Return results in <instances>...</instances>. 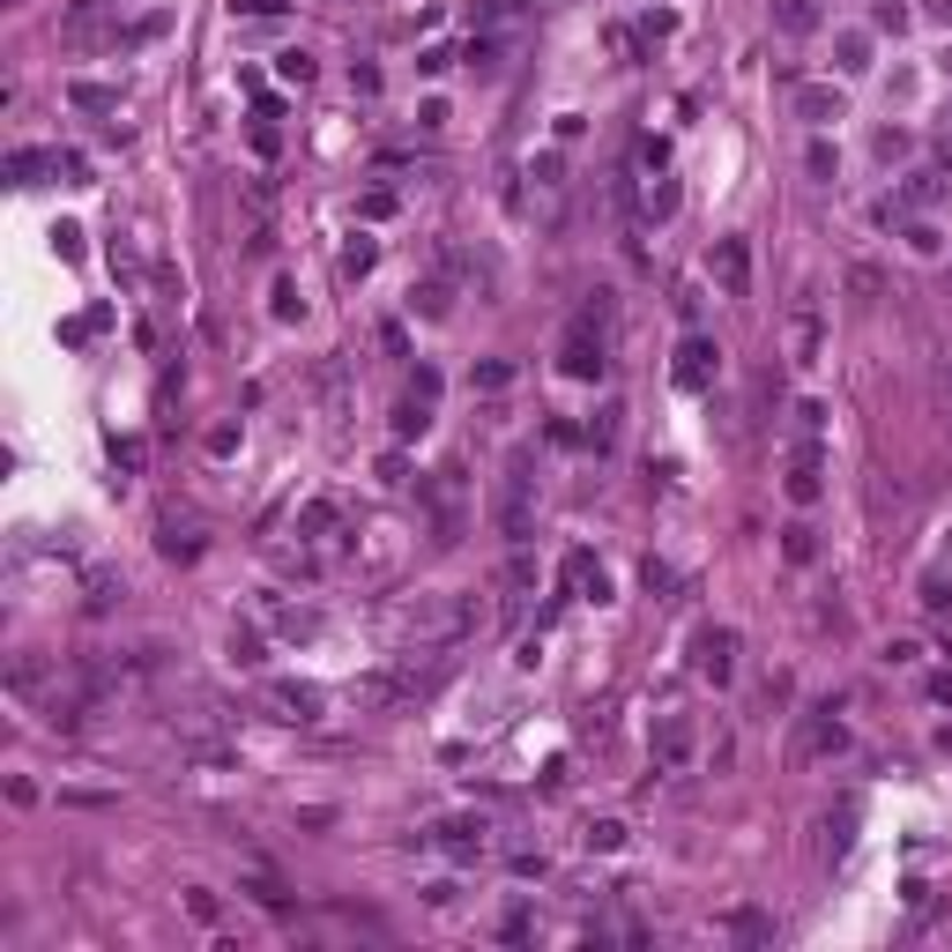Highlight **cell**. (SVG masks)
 <instances>
[{
  "instance_id": "1",
  "label": "cell",
  "mask_w": 952,
  "mask_h": 952,
  "mask_svg": "<svg viewBox=\"0 0 952 952\" xmlns=\"http://www.w3.org/2000/svg\"><path fill=\"white\" fill-rule=\"evenodd\" d=\"M529 529H537V455L514 447V455H506V484H498V537L521 551Z\"/></svg>"
},
{
  "instance_id": "2",
  "label": "cell",
  "mask_w": 952,
  "mask_h": 952,
  "mask_svg": "<svg viewBox=\"0 0 952 952\" xmlns=\"http://www.w3.org/2000/svg\"><path fill=\"white\" fill-rule=\"evenodd\" d=\"M782 492H788V506H819V492H827V432H796Z\"/></svg>"
},
{
  "instance_id": "3",
  "label": "cell",
  "mask_w": 952,
  "mask_h": 952,
  "mask_svg": "<svg viewBox=\"0 0 952 952\" xmlns=\"http://www.w3.org/2000/svg\"><path fill=\"white\" fill-rule=\"evenodd\" d=\"M558 373L580 379V387H595V379L611 373V335L588 328V321H574V328H566V342H558Z\"/></svg>"
},
{
  "instance_id": "4",
  "label": "cell",
  "mask_w": 952,
  "mask_h": 952,
  "mask_svg": "<svg viewBox=\"0 0 952 952\" xmlns=\"http://www.w3.org/2000/svg\"><path fill=\"white\" fill-rule=\"evenodd\" d=\"M670 379H677L685 395H707V387L722 379V350H714L707 335H685V342H677V365H670Z\"/></svg>"
},
{
  "instance_id": "5",
  "label": "cell",
  "mask_w": 952,
  "mask_h": 952,
  "mask_svg": "<svg viewBox=\"0 0 952 952\" xmlns=\"http://www.w3.org/2000/svg\"><path fill=\"white\" fill-rule=\"evenodd\" d=\"M692 670H700L707 685H730V670H737V632H730V625H700V632H692Z\"/></svg>"
},
{
  "instance_id": "6",
  "label": "cell",
  "mask_w": 952,
  "mask_h": 952,
  "mask_svg": "<svg viewBox=\"0 0 952 952\" xmlns=\"http://www.w3.org/2000/svg\"><path fill=\"white\" fill-rule=\"evenodd\" d=\"M484 833H492V827H484V819H439V827L424 833V841H432V848H439L447 864H477V856L492 848Z\"/></svg>"
},
{
  "instance_id": "7",
  "label": "cell",
  "mask_w": 952,
  "mask_h": 952,
  "mask_svg": "<svg viewBox=\"0 0 952 952\" xmlns=\"http://www.w3.org/2000/svg\"><path fill=\"white\" fill-rule=\"evenodd\" d=\"M707 276L730 290V298H745V290H751V246H745V239H714V253H707Z\"/></svg>"
},
{
  "instance_id": "8",
  "label": "cell",
  "mask_w": 952,
  "mask_h": 952,
  "mask_svg": "<svg viewBox=\"0 0 952 952\" xmlns=\"http://www.w3.org/2000/svg\"><path fill=\"white\" fill-rule=\"evenodd\" d=\"M685 767H692V722L663 714V730H655V774H685Z\"/></svg>"
},
{
  "instance_id": "9",
  "label": "cell",
  "mask_w": 952,
  "mask_h": 952,
  "mask_svg": "<svg viewBox=\"0 0 952 952\" xmlns=\"http://www.w3.org/2000/svg\"><path fill=\"white\" fill-rule=\"evenodd\" d=\"M841 112H848V97H841L833 83H796V120H811V126H833Z\"/></svg>"
},
{
  "instance_id": "10",
  "label": "cell",
  "mask_w": 952,
  "mask_h": 952,
  "mask_svg": "<svg viewBox=\"0 0 952 952\" xmlns=\"http://www.w3.org/2000/svg\"><path fill=\"white\" fill-rule=\"evenodd\" d=\"M566 588H574V595H588V603H611V574H603L588 551H566Z\"/></svg>"
},
{
  "instance_id": "11",
  "label": "cell",
  "mask_w": 952,
  "mask_h": 952,
  "mask_svg": "<svg viewBox=\"0 0 952 952\" xmlns=\"http://www.w3.org/2000/svg\"><path fill=\"white\" fill-rule=\"evenodd\" d=\"M938 194H945V171H915L908 186H901V194L885 202V216H915V208H930Z\"/></svg>"
},
{
  "instance_id": "12",
  "label": "cell",
  "mask_w": 952,
  "mask_h": 952,
  "mask_svg": "<svg viewBox=\"0 0 952 952\" xmlns=\"http://www.w3.org/2000/svg\"><path fill=\"white\" fill-rule=\"evenodd\" d=\"M268 707H284V722H321V692L313 685H268Z\"/></svg>"
},
{
  "instance_id": "13",
  "label": "cell",
  "mask_w": 952,
  "mask_h": 952,
  "mask_svg": "<svg viewBox=\"0 0 952 952\" xmlns=\"http://www.w3.org/2000/svg\"><path fill=\"white\" fill-rule=\"evenodd\" d=\"M410 313H424V321H447V313H455V284H447V276H424V284L410 290Z\"/></svg>"
},
{
  "instance_id": "14",
  "label": "cell",
  "mask_w": 952,
  "mask_h": 952,
  "mask_svg": "<svg viewBox=\"0 0 952 952\" xmlns=\"http://www.w3.org/2000/svg\"><path fill=\"white\" fill-rule=\"evenodd\" d=\"M804 751H819V759H827V751H848V730L833 722V707H819V714H811V730H804Z\"/></svg>"
},
{
  "instance_id": "15",
  "label": "cell",
  "mask_w": 952,
  "mask_h": 952,
  "mask_svg": "<svg viewBox=\"0 0 952 952\" xmlns=\"http://www.w3.org/2000/svg\"><path fill=\"white\" fill-rule=\"evenodd\" d=\"M580 848H588V856H618L625 827H618V819H588V827H580Z\"/></svg>"
},
{
  "instance_id": "16",
  "label": "cell",
  "mask_w": 952,
  "mask_h": 952,
  "mask_svg": "<svg viewBox=\"0 0 952 952\" xmlns=\"http://www.w3.org/2000/svg\"><path fill=\"white\" fill-rule=\"evenodd\" d=\"M788 350H796V365H819V313H796V321H788Z\"/></svg>"
},
{
  "instance_id": "17",
  "label": "cell",
  "mask_w": 952,
  "mask_h": 952,
  "mask_svg": "<svg viewBox=\"0 0 952 952\" xmlns=\"http://www.w3.org/2000/svg\"><path fill=\"white\" fill-rule=\"evenodd\" d=\"M774 23H782L788 38H804V31H819V8L811 0H774Z\"/></svg>"
},
{
  "instance_id": "18",
  "label": "cell",
  "mask_w": 952,
  "mask_h": 952,
  "mask_svg": "<svg viewBox=\"0 0 952 952\" xmlns=\"http://www.w3.org/2000/svg\"><path fill=\"white\" fill-rule=\"evenodd\" d=\"M498 52H506V45H498V31H477V38L461 45V60H469L477 75H492V68H498Z\"/></svg>"
},
{
  "instance_id": "19",
  "label": "cell",
  "mask_w": 952,
  "mask_h": 952,
  "mask_svg": "<svg viewBox=\"0 0 952 952\" xmlns=\"http://www.w3.org/2000/svg\"><path fill=\"white\" fill-rule=\"evenodd\" d=\"M588 447H595V455H611V447H618V402H603V410L588 417Z\"/></svg>"
},
{
  "instance_id": "20",
  "label": "cell",
  "mask_w": 952,
  "mask_h": 952,
  "mask_svg": "<svg viewBox=\"0 0 952 952\" xmlns=\"http://www.w3.org/2000/svg\"><path fill=\"white\" fill-rule=\"evenodd\" d=\"M424 424H432V402H424V395H410V402L395 410V439H424Z\"/></svg>"
},
{
  "instance_id": "21",
  "label": "cell",
  "mask_w": 952,
  "mask_h": 952,
  "mask_svg": "<svg viewBox=\"0 0 952 952\" xmlns=\"http://www.w3.org/2000/svg\"><path fill=\"white\" fill-rule=\"evenodd\" d=\"M335 521H342V506H335V498H313V506L298 514V537H328Z\"/></svg>"
},
{
  "instance_id": "22",
  "label": "cell",
  "mask_w": 952,
  "mask_h": 952,
  "mask_svg": "<svg viewBox=\"0 0 952 952\" xmlns=\"http://www.w3.org/2000/svg\"><path fill=\"white\" fill-rule=\"evenodd\" d=\"M722 930H730V938H774V923L751 915V908H730V915H722Z\"/></svg>"
},
{
  "instance_id": "23",
  "label": "cell",
  "mask_w": 952,
  "mask_h": 952,
  "mask_svg": "<svg viewBox=\"0 0 952 952\" xmlns=\"http://www.w3.org/2000/svg\"><path fill=\"white\" fill-rule=\"evenodd\" d=\"M68 97H75L83 112H120V89H105V83H75Z\"/></svg>"
},
{
  "instance_id": "24",
  "label": "cell",
  "mask_w": 952,
  "mask_h": 952,
  "mask_svg": "<svg viewBox=\"0 0 952 952\" xmlns=\"http://www.w3.org/2000/svg\"><path fill=\"white\" fill-rule=\"evenodd\" d=\"M514 15H529V0H484V8H477V23H484V31H506Z\"/></svg>"
},
{
  "instance_id": "25",
  "label": "cell",
  "mask_w": 952,
  "mask_h": 952,
  "mask_svg": "<svg viewBox=\"0 0 952 952\" xmlns=\"http://www.w3.org/2000/svg\"><path fill=\"white\" fill-rule=\"evenodd\" d=\"M373 261H379V246H373V239H365V231H358V239L342 246V276H365Z\"/></svg>"
},
{
  "instance_id": "26",
  "label": "cell",
  "mask_w": 952,
  "mask_h": 952,
  "mask_svg": "<svg viewBox=\"0 0 952 952\" xmlns=\"http://www.w3.org/2000/svg\"><path fill=\"white\" fill-rule=\"evenodd\" d=\"M841 68H848V75H864V68H870V38H864V31L841 38Z\"/></svg>"
},
{
  "instance_id": "27",
  "label": "cell",
  "mask_w": 952,
  "mask_h": 952,
  "mask_svg": "<svg viewBox=\"0 0 952 952\" xmlns=\"http://www.w3.org/2000/svg\"><path fill=\"white\" fill-rule=\"evenodd\" d=\"M811 551H819V543H811V529H804V521H796V529H782V558H788V566H804Z\"/></svg>"
},
{
  "instance_id": "28",
  "label": "cell",
  "mask_w": 952,
  "mask_h": 952,
  "mask_svg": "<svg viewBox=\"0 0 952 952\" xmlns=\"http://www.w3.org/2000/svg\"><path fill=\"white\" fill-rule=\"evenodd\" d=\"M529 930H537V915H529V901H514V908H506V923H498V938H514V945H521Z\"/></svg>"
},
{
  "instance_id": "29",
  "label": "cell",
  "mask_w": 952,
  "mask_h": 952,
  "mask_svg": "<svg viewBox=\"0 0 952 952\" xmlns=\"http://www.w3.org/2000/svg\"><path fill=\"white\" fill-rule=\"evenodd\" d=\"M923 611H930V618H952V580H923Z\"/></svg>"
},
{
  "instance_id": "30",
  "label": "cell",
  "mask_w": 952,
  "mask_h": 952,
  "mask_svg": "<svg viewBox=\"0 0 952 952\" xmlns=\"http://www.w3.org/2000/svg\"><path fill=\"white\" fill-rule=\"evenodd\" d=\"M848 290H856V298H878V290H885V276H878L870 261H856V268H848Z\"/></svg>"
},
{
  "instance_id": "31",
  "label": "cell",
  "mask_w": 952,
  "mask_h": 952,
  "mask_svg": "<svg viewBox=\"0 0 952 952\" xmlns=\"http://www.w3.org/2000/svg\"><path fill=\"white\" fill-rule=\"evenodd\" d=\"M506 379H514V365H506V358H484V365H477V387H484V395H498Z\"/></svg>"
},
{
  "instance_id": "32",
  "label": "cell",
  "mask_w": 952,
  "mask_h": 952,
  "mask_svg": "<svg viewBox=\"0 0 952 952\" xmlns=\"http://www.w3.org/2000/svg\"><path fill=\"white\" fill-rule=\"evenodd\" d=\"M276 75H284V83H313V52H284Z\"/></svg>"
},
{
  "instance_id": "33",
  "label": "cell",
  "mask_w": 952,
  "mask_h": 952,
  "mask_svg": "<svg viewBox=\"0 0 952 952\" xmlns=\"http://www.w3.org/2000/svg\"><path fill=\"white\" fill-rule=\"evenodd\" d=\"M543 870H551V864H543V848H514V878H543Z\"/></svg>"
},
{
  "instance_id": "34",
  "label": "cell",
  "mask_w": 952,
  "mask_h": 952,
  "mask_svg": "<svg viewBox=\"0 0 952 952\" xmlns=\"http://www.w3.org/2000/svg\"><path fill=\"white\" fill-rule=\"evenodd\" d=\"M529 179H537V186H558V149H543L537 165H529Z\"/></svg>"
},
{
  "instance_id": "35",
  "label": "cell",
  "mask_w": 952,
  "mask_h": 952,
  "mask_svg": "<svg viewBox=\"0 0 952 952\" xmlns=\"http://www.w3.org/2000/svg\"><path fill=\"white\" fill-rule=\"evenodd\" d=\"M231 655L253 670V663H261V640H253V632H231Z\"/></svg>"
},
{
  "instance_id": "36",
  "label": "cell",
  "mask_w": 952,
  "mask_h": 952,
  "mask_svg": "<svg viewBox=\"0 0 952 952\" xmlns=\"http://www.w3.org/2000/svg\"><path fill=\"white\" fill-rule=\"evenodd\" d=\"M804 165L819 171V179H833V149H827V142H811V149H804Z\"/></svg>"
},
{
  "instance_id": "37",
  "label": "cell",
  "mask_w": 952,
  "mask_h": 952,
  "mask_svg": "<svg viewBox=\"0 0 952 952\" xmlns=\"http://www.w3.org/2000/svg\"><path fill=\"white\" fill-rule=\"evenodd\" d=\"M298 313H305V305H298V290L276 284V321H298Z\"/></svg>"
},
{
  "instance_id": "38",
  "label": "cell",
  "mask_w": 952,
  "mask_h": 952,
  "mask_svg": "<svg viewBox=\"0 0 952 952\" xmlns=\"http://www.w3.org/2000/svg\"><path fill=\"white\" fill-rule=\"evenodd\" d=\"M870 23H878V31H901V23H908V15H901V8H893V0H878V8H870Z\"/></svg>"
},
{
  "instance_id": "39",
  "label": "cell",
  "mask_w": 952,
  "mask_h": 952,
  "mask_svg": "<svg viewBox=\"0 0 952 952\" xmlns=\"http://www.w3.org/2000/svg\"><path fill=\"white\" fill-rule=\"evenodd\" d=\"M930 700H938V707H952V670H945V677H930Z\"/></svg>"
},
{
  "instance_id": "40",
  "label": "cell",
  "mask_w": 952,
  "mask_h": 952,
  "mask_svg": "<svg viewBox=\"0 0 952 952\" xmlns=\"http://www.w3.org/2000/svg\"><path fill=\"white\" fill-rule=\"evenodd\" d=\"M938 157H945V165H938V171H945V179H952V126H945V149H938Z\"/></svg>"
},
{
  "instance_id": "41",
  "label": "cell",
  "mask_w": 952,
  "mask_h": 952,
  "mask_svg": "<svg viewBox=\"0 0 952 952\" xmlns=\"http://www.w3.org/2000/svg\"><path fill=\"white\" fill-rule=\"evenodd\" d=\"M930 15H945V23H952V0H930Z\"/></svg>"
},
{
  "instance_id": "42",
  "label": "cell",
  "mask_w": 952,
  "mask_h": 952,
  "mask_svg": "<svg viewBox=\"0 0 952 952\" xmlns=\"http://www.w3.org/2000/svg\"><path fill=\"white\" fill-rule=\"evenodd\" d=\"M945 663H952V640H945Z\"/></svg>"
}]
</instances>
